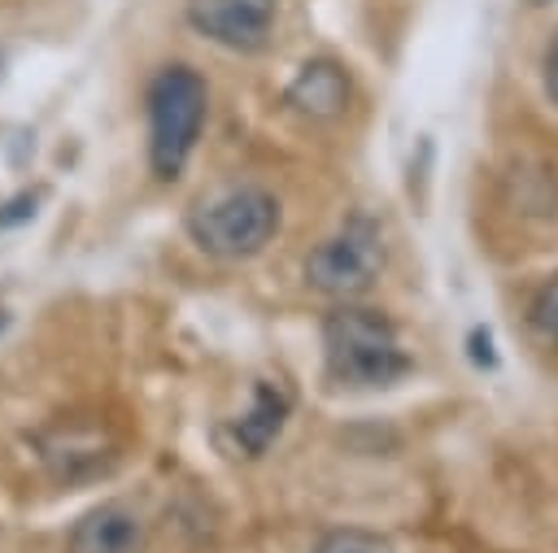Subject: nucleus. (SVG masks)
Returning a JSON list of instances; mask_svg holds the SVG:
<instances>
[{"label": "nucleus", "instance_id": "f257e3e1", "mask_svg": "<svg viewBox=\"0 0 558 553\" xmlns=\"http://www.w3.org/2000/svg\"><path fill=\"white\" fill-rule=\"evenodd\" d=\"M327 379L340 388H388L410 370V353L392 318L366 305H340L323 322Z\"/></svg>", "mask_w": 558, "mask_h": 553}, {"label": "nucleus", "instance_id": "f03ea898", "mask_svg": "<svg viewBox=\"0 0 558 553\" xmlns=\"http://www.w3.org/2000/svg\"><path fill=\"white\" fill-rule=\"evenodd\" d=\"M279 231V200L266 187L240 183L222 187L214 196H201L187 209V235L201 253L218 261H244L257 257Z\"/></svg>", "mask_w": 558, "mask_h": 553}, {"label": "nucleus", "instance_id": "7ed1b4c3", "mask_svg": "<svg viewBox=\"0 0 558 553\" xmlns=\"http://www.w3.org/2000/svg\"><path fill=\"white\" fill-rule=\"evenodd\" d=\"M209 91L192 65H166L148 83V165L157 179H179L201 126H205Z\"/></svg>", "mask_w": 558, "mask_h": 553}, {"label": "nucleus", "instance_id": "20e7f679", "mask_svg": "<svg viewBox=\"0 0 558 553\" xmlns=\"http://www.w3.org/2000/svg\"><path fill=\"white\" fill-rule=\"evenodd\" d=\"M384 270V235L379 222L366 213H353L336 235H327L305 257V283L323 296L353 300L362 296Z\"/></svg>", "mask_w": 558, "mask_h": 553}, {"label": "nucleus", "instance_id": "39448f33", "mask_svg": "<svg viewBox=\"0 0 558 553\" xmlns=\"http://www.w3.org/2000/svg\"><path fill=\"white\" fill-rule=\"evenodd\" d=\"M39 444V462L57 483H87L113 470L118 462V444L105 435V427L78 422V418H61L48 431L35 435Z\"/></svg>", "mask_w": 558, "mask_h": 553}, {"label": "nucleus", "instance_id": "423d86ee", "mask_svg": "<svg viewBox=\"0 0 558 553\" xmlns=\"http://www.w3.org/2000/svg\"><path fill=\"white\" fill-rule=\"evenodd\" d=\"M279 0H187V22L218 48L257 52L275 30Z\"/></svg>", "mask_w": 558, "mask_h": 553}, {"label": "nucleus", "instance_id": "0eeeda50", "mask_svg": "<svg viewBox=\"0 0 558 553\" xmlns=\"http://www.w3.org/2000/svg\"><path fill=\"white\" fill-rule=\"evenodd\" d=\"M144 514L126 501H100L96 509H87L70 540L65 553H144Z\"/></svg>", "mask_w": 558, "mask_h": 553}, {"label": "nucleus", "instance_id": "6e6552de", "mask_svg": "<svg viewBox=\"0 0 558 553\" xmlns=\"http://www.w3.org/2000/svg\"><path fill=\"white\" fill-rule=\"evenodd\" d=\"M288 414H292L288 388H283L279 379H257L253 405L231 422V448H235V457H240V453H244V457H262V453L275 444V435L283 431Z\"/></svg>", "mask_w": 558, "mask_h": 553}, {"label": "nucleus", "instance_id": "1a4fd4ad", "mask_svg": "<svg viewBox=\"0 0 558 553\" xmlns=\"http://www.w3.org/2000/svg\"><path fill=\"white\" fill-rule=\"evenodd\" d=\"M283 100L305 118H340L349 105V74L327 57L305 61L296 70V78L288 83Z\"/></svg>", "mask_w": 558, "mask_h": 553}, {"label": "nucleus", "instance_id": "9d476101", "mask_svg": "<svg viewBox=\"0 0 558 553\" xmlns=\"http://www.w3.org/2000/svg\"><path fill=\"white\" fill-rule=\"evenodd\" d=\"M314 553H392V544L366 527H336L318 536Z\"/></svg>", "mask_w": 558, "mask_h": 553}, {"label": "nucleus", "instance_id": "9b49d317", "mask_svg": "<svg viewBox=\"0 0 558 553\" xmlns=\"http://www.w3.org/2000/svg\"><path fill=\"white\" fill-rule=\"evenodd\" d=\"M527 322H532V331H536L545 344H558V274H549V279L536 287V296H532V305H527Z\"/></svg>", "mask_w": 558, "mask_h": 553}, {"label": "nucleus", "instance_id": "f8f14e48", "mask_svg": "<svg viewBox=\"0 0 558 553\" xmlns=\"http://www.w3.org/2000/svg\"><path fill=\"white\" fill-rule=\"evenodd\" d=\"M545 87H549V96H554V105H558V35H554V44L545 48Z\"/></svg>", "mask_w": 558, "mask_h": 553}, {"label": "nucleus", "instance_id": "ddd939ff", "mask_svg": "<svg viewBox=\"0 0 558 553\" xmlns=\"http://www.w3.org/2000/svg\"><path fill=\"white\" fill-rule=\"evenodd\" d=\"M4 322H9V318H4V309H0V327H4Z\"/></svg>", "mask_w": 558, "mask_h": 553}, {"label": "nucleus", "instance_id": "4468645a", "mask_svg": "<svg viewBox=\"0 0 558 553\" xmlns=\"http://www.w3.org/2000/svg\"><path fill=\"white\" fill-rule=\"evenodd\" d=\"M532 4H549V0H532Z\"/></svg>", "mask_w": 558, "mask_h": 553}]
</instances>
